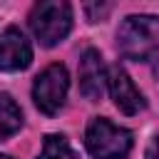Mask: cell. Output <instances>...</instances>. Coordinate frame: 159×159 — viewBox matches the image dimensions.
Here are the masks:
<instances>
[{"instance_id":"cell-1","label":"cell","mask_w":159,"mask_h":159,"mask_svg":"<svg viewBox=\"0 0 159 159\" xmlns=\"http://www.w3.org/2000/svg\"><path fill=\"white\" fill-rule=\"evenodd\" d=\"M117 50L134 62H159V17L127 15L117 30Z\"/></svg>"},{"instance_id":"cell-2","label":"cell","mask_w":159,"mask_h":159,"mask_svg":"<svg viewBox=\"0 0 159 159\" xmlns=\"http://www.w3.org/2000/svg\"><path fill=\"white\" fill-rule=\"evenodd\" d=\"M30 27L42 47H55L72 30V7L62 0L37 2L30 10Z\"/></svg>"},{"instance_id":"cell-3","label":"cell","mask_w":159,"mask_h":159,"mask_svg":"<svg viewBox=\"0 0 159 159\" xmlns=\"http://www.w3.org/2000/svg\"><path fill=\"white\" fill-rule=\"evenodd\" d=\"M132 132L112 124L107 117H94L84 132V147L94 159H127L132 152Z\"/></svg>"},{"instance_id":"cell-4","label":"cell","mask_w":159,"mask_h":159,"mask_svg":"<svg viewBox=\"0 0 159 159\" xmlns=\"http://www.w3.org/2000/svg\"><path fill=\"white\" fill-rule=\"evenodd\" d=\"M67 89H70V75H67V67L55 62L50 67H45L37 77H35V84H32V99H35V107L52 117L62 109L65 99H67Z\"/></svg>"},{"instance_id":"cell-5","label":"cell","mask_w":159,"mask_h":159,"mask_svg":"<svg viewBox=\"0 0 159 159\" xmlns=\"http://www.w3.org/2000/svg\"><path fill=\"white\" fill-rule=\"evenodd\" d=\"M32 62V47L20 27H5L0 35V70L2 72H22Z\"/></svg>"},{"instance_id":"cell-6","label":"cell","mask_w":159,"mask_h":159,"mask_svg":"<svg viewBox=\"0 0 159 159\" xmlns=\"http://www.w3.org/2000/svg\"><path fill=\"white\" fill-rule=\"evenodd\" d=\"M107 89H109V94L114 99V107L119 112H124V114H139L147 107L142 92L134 87L132 77L119 65H114V67L107 70Z\"/></svg>"},{"instance_id":"cell-7","label":"cell","mask_w":159,"mask_h":159,"mask_svg":"<svg viewBox=\"0 0 159 159\" xmlns=\"http://www.w3.org/2000/svg\"><path fill=\"white\" fill-rule=\"evenodd\" d=\"M104 87H107V67L102 62V55L94 47H89L80 60V92L89 102H97L102 99Z\"/></svg>"},{"instance_id":"cell-8","label":"cell","mask_w":159,"mask_h":159,"mask_svg":"<svg viewBox=\"0 0 159 159\" xmlns=\"http://www.w3.org/2000/svg\"><path fill=\"white\" fill-rule=\"evenodd\" d=\"M20 127H22V112L17 102L7 92H0V142L10 139L15 132H20Z\"/></svg>"},{"instance_id":"cell-9","label":"cell","mask_w":159,"mask_h":159,"mask_svg":"<svg viewBox=\"0 0 159 159\" xmlns=\"http://www.w3.org/2000/svg\"><path fill=\"white\" fill-rule=\"evenodd\" d=\"M37 159H80V154L70 147L67 137L62 134H47L42 142V152Z\"/></svg>"},{"instance_id":"cell-10","label":"cell","mask_w":159,"mask_h":159,"mask_svg":"<svg viewBox=\"0 0 159 159\" xmlns=\"http://www.w3.org/2000/svg\"><path fill=\"white\" fill-rule=\"evenodd\" d=\"M147 159H159V134L152 139V144L147 149Z\"/></svg>"},{"instance_id":"cell-11","label":"cell","mask_w":159,"mask_h":159,"mask_svg":"<svg viewBox=\"0 0 159 159\" xmlns=\"http://www.w3.org/2000/svg\"><path fill=\"white\" fill-rule=\"evenodd\" d=\"M0 159H12V157H7V154H0Z\"/></svg>"}]
</instances>
